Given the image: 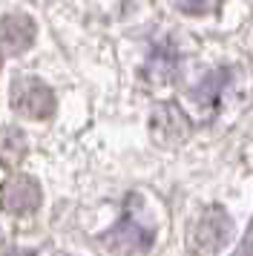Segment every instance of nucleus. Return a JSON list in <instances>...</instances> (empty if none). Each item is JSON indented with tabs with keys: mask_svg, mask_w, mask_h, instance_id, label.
I'll return each instance as SVG.
<instances>
[{
	"mask_svg": "<svg viewBox=\"0 0 253 256\" xmlns=\"http://www.w3.org/2000/svg\"><path fill=\"white\" fill-rule=\"evenodd\" d=\"M150 244H152V228L141 222L138 210H126V216L115 224L110 236H106V248L115 256H138L147 254Z\"/></svg>",
	"mask_w": 253,
	"mask_h": 256,
	"instance_id": "3",
	"label": "nucleus"
},
{
	"mask_svg": "<svg viewBox=\"0 0 253 256\" xmlns=\"http://www.w3.org/2000/svg\"><path fill=\"white\" fill-rule=\"evenodd\" d=\"M233 236V219L224 208H207L198 219L190 224L187 244L196 256H216Z\"/></svg>",
	"mask_w": 253,
	"mask_h": 256,
	"instance_id": "1",
	"label": "nucleus"
},
{
	"mask_svg": "<svg viewBox=\"0 0 253 256\" xmlns=\"http://www.w3.org/2000/svg\"><path fill=\"white\" fill-rule=\"evenodd\" d=\"M55 92L46 86L40 78L20 75L12 81V110L20 118L29 121H44L55 116Z\"/></svg>",
	"mask_w": 253,
	"mask_h": 256,
	"instance_id": "2",
	"label": "nucleus"
},
{
	"mask_svg": "<svg viewBox=\"0 0 253 256\" xmlns=\"http://www.w3.org/2000/svg\"><path fill=\"white\" fill-rule=\"evenodd\" d=\"M222 0H176V6L182 12H190V14H204L210 9H216Z\"/></svg>",
	"mask_w": 253,
	"mask_h": 256,
	"instance_id": "7",
	"label": "nucleus"
},
{
	"mask_svg": "<svg viewBox=\"0 0 253 256\" xmlns=\"http://www.w3.org/2000/svg\"><path fill=\"white\" fill-rule=\"evenodd\" d=\"M0 70H3V52H0Z\"/></svg>",
	"mask_w": 253,
	"mask_h": 256,
	"instance_id": "9",
	"label": "nucleus"
},
{
	"mask_svg": "<svg viewBox=\"0 0 253 256\" xmlns=\"http://www.w3.org/2000/svg\"><path fill=\"white\" fill-rule=\"evenodd\" d=\"M60 256H66V254H60Z\"/></svg>",
	"mask_w": 253,
	"mask_h": 256,
	"instance_id": "10",
	"label": "nucleus"
},
{
	"mask_svg": "<svg viewBox=\"0 0 253 256\" xmlns=\"http://www.w3.org/2000/svg\"><path fill=\"white\" fill-rule=\"evenodd\" d=\"M40 184L32 176H9L0 184V210H6L12 216H29L40 208Z\"/></svg>",
	"mask_w": 253,
	"mask_h": 256,
	"instance_id": "4",
	"label": "nucleus"
},
{
	"mask_svg": "<svg viewBox=\"0 0 253 256\" xmlns=\"http://www.w3.org/2000/svg\"><path fill=\"white\" fill-rule=\"evenodd\" d=\"M26 158V136L18 127H0V167H18Z\"/></svg>",
	"mask_w": 253,
	"mask_h": 256,
	"instance_id": "6",
	"label": "nucleus"
},
{
	"mask_svg": "<svg viewBox=\"0 0 253 256\" xmlns=\"http://www.w3.org/2000/svg\"><path fill=\"white\" fill-rule=\"evenodd\" d=\"M34 20L23 12H12L0 18V52H12V55H20L34 44Z\"/></svg>",
	"mask_w": 253,
	"mask_h": 256,
	"instance_id": "5",
	"label": "nucleus"
},
{
	"mask_svg": "<svg viewBox=\"0 0 253 256\" xmlns=\"http://www.w3.org/2000/svg\"><path fill=\"white\" fill-rule=\"evenodd\" d=\"M3 256H32L29 250H9V254H3Z\"/></svg>",
	"mask_w": 253,
	"mask_h": 256,
	"instance_id": "8",
	"label": "nucleus"
}]
</instances>
